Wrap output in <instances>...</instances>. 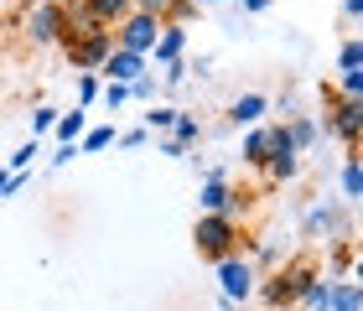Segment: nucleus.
<instances>
[{
  "mask_svg": "<svg viewBox=\"0 0 363 311\" xmlns=\"http://www.w3.org/2000/svg\"><path fill=\"white\" fill-rule=\"evenodd\" d=\"M239 239H244L239 223L223 218V213H203V218H197V228H192L197 254L213 259V265H218V259H228V254H239Z\"/></svg>",
  "mask_w": 363,
  "mask_h": 311,
  "instance_id": "obj_1",
  "label": "nucleus"
},
{
  "mask_svg": "<svg viewBox=\"0 0 363 311\" xmlns=\"http://www.w3.org/2000/svg\"><path fill=\"white\" fill-rule=\"evenodd\" d=\"M255 285H259V265L250 254H228L218 259V290L228 306H250L255 301Z\"/></svg>",
  "mask_w": 363,
  "mask_h": 311,
  "instance_id": "obj_2",
  "label": "nucleus"
},
{
  "mask_svg": "<svg viewBox=\"0 0 363 311\" xmlns=\"http://www.w3.org/2000/svg\"><path fill=\"white\" fill-rule=\"evenodd\" d=\"M322 135H337L348 151H358V135H363V99H337L333 89H327V125Z\"/></svg>",
  "mask_w": 363,
  "mask_h": 311,
  "instance_id": "obj_3",
  "label": "nucleus"
},
{
  "mask_svg": "<svg viewBox=\"0 0 363 311\" xmlns=\"http://www.w3.org/2000/svg\"><path fill=\"white\" fill-rule=\"evenodd\" d=\"M156 37H161V21H156V16H145V11H130V16L114 21V47H125V52L151 57Z\"/></svg>",
  "mask_w": 363,
  "mask_h": 311,
  "instance_id": "obj_4",
  "label": "nucleus"
},
{
  "mask_svg": "<svg viewBox=\"0 0 363 311\" xmlns=\"http://www.w3.org/2000/svg\"><path fill=\"white\" fill-rule=\"evenodd\" d=\"M21 31H26L31 47H57V37H62V6H57V0H37V6L21 16Z\"/></svg>",
  "mask_w": 363,
  "mask_h": 311,
  "instance_id": "obj_5",
  "label": "nucleus"
},
{
  "mask_svg": "<svg viewBox=\"0 0 363 311\" xmlns=\"http://www.w3.org/2000/svg\"><path fill=\"white\" fill-rule=\"evenodd\" d=\"M109 52H114V26H94L89 37H78L68 47V62L78 73H99V62H104Z\"/></svg>",
  "mask_w": 363,
  "mask_h": 311,
  "instance_id": "obj_6",
  "label": "nucleus"
},
{
  "mask_svg": "<svg viewBox=\"0 0 363 311\" xmlns=\"http://www.w3.org/2000/svg\"><path fill=\"white\" fill-rule=\"evenodd\" d=\"M301 234L306 239H348V213L333 208V203H317V208H306Z\"/></svg>",
  "mask_w": 363,
  "mask_h": 311,
  "instance_id": "obj_7",
  "label": "nucleus"
},
{
  "mask_svg": "<svg viewBox=\"0 0 363 311\" xmlns=\"http://www.w3.org/2000/svg\"><path fill=\"white\" fill-rule=\"evenodd\" d=\"M145 73V57L140 52H125V47H114V52L99 62V78H109V84H135Z\"/></svg>",
  "mask_w": 363,
  "mask_h": 311,
  "instance_id": "obj_8",
  "label": "nucleus"
},
{
  "mask_svg": "<svg viewBox=\"0 0 363 311\" xmlns=\"http://www.w3.org/2000/svg\"><path fill=\"white\" fill-rule=\"evenodd\" d=\"M182 57H187V26H167L161 21V37H156V47H151L145 62H161V68H167V62H182Z\"/></svg>",
  "mask_w": 363,
  "mask_h": 311,
  "instance_id": "obj_9",
  "label": "nucleus"
},
{
  "mask_svg": "<svg viewBox=\"0 0 363 311\" xmlns=\"http://www.w3.org/2000/svg\"><path fill=\"white\" fill-rule=\"evenodd\" d=\"M265 114H270V99H265V94H239V99L228 104V120H234L239 130L265 125Z\"/></svg>",
  "mask_w": 363,
  "mask_h": 311,
  "instance_id": "obj_10",
  "label": "nucleus"
},
{
  "mask_svg": "<svg viewBox=\"0 0 363 311\" xmlns=\"http://www.w3.org/2000/svg\"><path fill=\"white\" fill-rule=\"evenodd\" d=\"M228 203H234V187H228L218 171L203 176V187H197V208H203V213H223Z\"/></svg>",
  "mask_w": 363,
  "mask_h": 311,
  "instance_id": "obj_11",
  "label": "nucleus"
},
{
  "mask_svg": "<svg viewBox=\"0 0 363 311\" xmlns=\"http://www.w3.org/2000/svg\"><path fill=\"white\" fill-rule=\"evenodd\" d=\"M244 166H265L270 161V125H250L244 130Z\"/></svg>",
  "mask_w": 363,
  "mask_h": 311,
  "instance_id": "obj_12",
  "label": "nucleus"
},
{
  "mask_svg": "<svg viewBox=\"0 0 363 311\" xmlns=\"http://www.w3.org/2000/svg\"><path fill=\"white\" fill-rule=\"evenodd\" d=\"M270 182H296L301 176V151H270V161L259 166Z\"/></svg>",
  "mask_w": 363,
  "mask_h": 311,
  "instance_id": "obj_13",
  "label": "nucleus"
},
{
  "mask_svg": "<svg viewBox=\"0 0 363 311\" xmlns=\"http://www.w3.org/2000/svg\"><path fill=\"white\" fill-rule=\"evenodd\" d=\"M327 311H363V296H358V281H353V275L333 281V290H327Z\"/></svg>",
  "mask_w": 363,
  "mask_h": 311,
  "instance_id": "obj_14",
  "label": "nucleus"
},
{
  "mask_svg": "<svg viewBox=\"0 0 363 311\" xmlns=\"http://www.w3.org/2000/svg\"><path fill=\"white\" fill-rule=\"evenodd\" d=\"M286 130H291V145H296V151H311V145L322 140V120H311V114H291Z\"/></svg>",
  "mask_w": 363,
  "mask_h": 311,
  "instance_id": "obj_15",
  "label": "nucleus"
},
{
  "mask_svg": "<svg viewBox=\"0 0 363 311\" xmlns=\"http://www.w3.org/2000/svg\"><path fill=\"white\" fill-rule=\"evenodd\" d=\"M342 198H348V203L363 198V166H358V151H348V161H342Z\"/></svg>",
  "mask_w": 363,
  "mask_h": 311,
  "instance_id": "obj_16",
  "label": "nucleus"
},
{
  "mask_svg": "<svg viewBox=\"0 0 363 311\" xmlns=\"http://www.w3.org/2000/svg\"><path fill=\"white\" fill-rule=\"evenodd\" d=\"M84 130H89V125H84V109H73V114H57V125H52V135H57L62 145H73L78 135H84Z\"/></svg>",
  "mask_w": 363,
  "mask_h": 311,
  "instance_id": "obj_17",
  "label": "nucleus"
},
{
  "mask_svg": "<svg viewBox=\"0 0 363 311\" xmlns=\"http://www.w3.org/2000/svg\"><path fill=\"white\" fill-rule=\"evenodd\" d=\"M89 11H94L99 26H114L120 16H130V0H89Z\"/></svg>",
  "mask_w": 363,
  "mask_h": 311,
  "instance_id": "obj_18",
  "label": "nucleus"
},
{
  "mask_svg": "<svg viewBox=\"0 0 363 311\" xmlns=\"http://www.w3.org/2000/svg\"><path fill=\"white\" fill-rule=\"evenodd\" d=\"M358 68H363V42L348 37V42L337 47V73H358Z\"/></svg>",
  "mask_w": 363,
  "mask_h": 311,
  "instance_id": "obj_19",
  "label": "nucleus"
},
{
  "mask_svg": "<svg viewBox=\"0 0 363 311\" xmlns=\"http://www.w3.org/2000/svg\"><path fill=\"white\" fill-rule=\"evenodd\" d=\"M78 140H84L89 156H99V151H109V145H114V130H109V125H94V130H84Z\"/></svg>",
  "mask_w": 363,
  "mask_h": 311,
  "instance_id": "obj_20",
  "label": "nucleus"
},
{
  "mask_svg": "<svg viewBox=\"0 0 363 311\" xmlns=\"http://www.w3.org/2000/svg\"><path fill=\"white\" fill-rule=\"evenodd\" d=\"M172 125H177V109H172V104H151V114H145V130H156V135H167Z\"/></svg>",
  "mask_w": 363,
  "mask_h": 311,
  "instance_id": "obj_21",
  "label": "nucleus"
},
{
  "mask_svg": "<svg viewBox=\"0 0 363 311\" xmlns=\"http://www.w3.org/2000/svg\"><path fill=\"white\" fill-rule=\"evenodd\" d=\"M327 290H333V281H327V275H317V281H311V290L301 296V306H306V311H327Z\"/></svg>",
  "mask_w": 363,
  "mask_h": 311,
  "instance_id": "obj_22",
  "label": "nucleus"
},
{
  "mask_svg": "<svg viewBox=\"0 0 363 311\" xmlns=\"http://www.w3.org/2000/svg\"><path fill=\"white\" fill-rule=\"evenodd\" d=\"M197 135H203V125H197V120H192V114H182V109H177V125H172V140H182V145H192Z\"/></svg>",
  "mask_w": 363,
  "mask_h": 311,
  "instance_id": "obj_23",
  "label": "nucleus"
},
{
  "mask_svg": "<svg viewBox=\"0 0 363 311\" xmlns=\"http://www.w3.org/2000/svg\"><path fill=\"white\" fill-rule=\"evenodd\" d=\"M192 16H197V0H172V6H167V16H161V21H167V26H187Z\"/></svg>",
  "mask_w": 363,
  "mask_h": 311,
  "instance_id": "obj_24",
  "label": "nucleus"
},
{
  "mask_svg": "<svg viewBox=\"0 0 363 311\" xmlns=\"http://www.w3.org/2000/svg\"><path fill=\"white\" fill-rule=\"evenodd\" d=\"M52 125H57V109H52V104H37V109H31V135H52Z\"/></svg>",
  "mask_w": 363,
  "mask_h": 311,
  "instance_id": "obj_25",
  "label": "nucleus"
},
{
  "mask_svg": "<svg viewBox=\"0 0 363 311\" xmlns=\"http://www.w3.org/2000/svg\"><path fill=\"white\" fill-rule=\"evenodd\" d=\"M333 94H337V99H363V68L358 73H342Z\"/></svg>",
  "mask_w": 363,
  "mask_h": 311,
  "instance_id": "obj_26",
  "label": "nucleus"
},
{
  "mask_svg": "<svg viewBox=\"0 0 363 311\" xmlns=\"http://www.w3.org/2000/svg\"><path fill=\"white\" fill-rule=\"evenodd\" d=\"M99 89H104V84H99V73H78V109L94 104V99H99Z\"/></svg>",
  "mask_w": 363,
  "mask_h": 311,
  "instance_id": "obj_27",
  "label": "nucleus"
},
{
  "mask_svg": "<svg viewBox=\"0 0 363 311\" xmlns=\"http://www.w3.org/2000/svg\"><path fill=\"white\" fill-rule=\"evenodd\" d=\"M99 99H104L109 109H125L130 104V84H104V89H99Z\"/></svg>",
  "mask_w": 363,
  "mask_h": 311,
  "instance_id": "obj_28",
  "label": "nucleus"
},
{
  "mask_svg": "<svg viewBox=\"0 0 363 311\" xmlns=\"http://www.w3.org/2000/svg\"><path fill=\"white\" fill-rule=\"evenodd\" d=\"M37 156H42V151H37V140H31V145H21V151L11 156V166H6V171H26V166H31Z\"/></svg>",
  "mask_w": 363,
  "mask_h": 311,
  "instance_id": "obj_29",
  "label": "nucleus"
},
{
  "mask_svg": "<svg viewBox=\"0 0 363 311\" xmlns=\"http://www.w3.org/2000/svg\"><path fill=\"white\" fill-rule=\"evenodd\" d=\"M130 99H156V78H151V73H140L135 84H130Z\"/></svg>",
  "mask_w": 363,
  "mask_h": 311,
  "instance_id": "obj_30",
  "label": "nucleus"
},
{
  "mask_svg": "<svg viewBox=\"0 0 363 311\" xmlns=\"http://www.w3.org/2000/svg\"><path fill=\"white\" fill-rule=\"evenodd\" d=\"M167 6H172V0H130V11H145V16H156V21L167 16Z\"/></svg>",
  "mask_w": 363,
  "mask_h": 311,
  "instance_id": "obj_31",
  "label": "nucleus"
},
{
  "mask_svg": "<svg viewBox=\"0 0 363 311\" xmlns=\"http://www.w3.org/2000/svg\"><path fill=\"white\" fill-rule=\"evenodd\" d=\"M187 73H192V68H187V57H182V62H167V84H182Z\"/></svg>",
  "mask_w": 363,
  "mask_h": 311,
  "instance_id": "obj_32",
  "label": "nucleus"
},
{
  "mask_svg": "<svg viewBox=\"0 0 363 311\" xmlns=\"http://www.w3.org/2000/svg\"><path fill=\"white\" fill-rule=\"evenodd\" d=\"M161 156H172V161H182V156H187V145H182V140H172V135H167V140H161Z\"/></svg>",
  "mask_w": 363,
  "mask_h": 311,
  "instance_id": "obj_33",
  "label": "nucleus"
},
{
  "mask_svg": "<svg viewBox=\"0 0 363 311\" xmlns=\"http://www.w3.org/2000/svg\"><path fill=\"white\" fill-rule=\"evenodd\" d=\"M73 156H78V145H57V151H52V166H68Z\"/></svg>",
  "mask_w": 363,
  "mask_h": 311,
  "instance_id": "obj_34",
  "label": "nucleus"
},
{
  "mask_svg": "<svg viewBox=\"0 0 363 311\" xmlns=\"http://www.w3.org/2000/svg\"><path fill=\"white\" fill-rule=\"evenodd\" d=\"M239 6H244V11H250V16H265V11L275 6V0H239Z\"/></svg>",
  "mask_w": 363,
  "mask_h": 311,
  "instance_id": "obj_35",
  "label": "nucleus"
},
{
  "mask_svg": "<svg viewBox=\"0 0 363 311\" xmlns=\"http://www.w3.org/2000/svg\"><path fill=\"white\" fill-rule=\"evenodd\" d=\"M342 16H348V21H358V16H363V0H342Z\"/></svg>",
  "mask_w": 363,
  "mask_h": 311,
  "instance_id": "obj_36",
  "label": "nucleus"
},
{
  "mask_svg": "<svg viewBox=\"0 0 363 311\" xmlns=\"http://www.w3.org/2000/svg\"><path fill=\"white\" fill-rule=\"evenodd\" d=\"M0 198H11V171H0Z\"/></svg>",
  "mask_w": 363,
  "mask_h": 311,
  "instance_id": "obj_37",
  "label": "nucleus"
},
{
  "mask_svg": "<svg viewBox=\"0 0 363 311\" xmlns=\"http://www.w3.org/2000/svg\"><path fill=\"white\" fill-rule=\"evenodd\" d=\"M203 6H228V0H197V11H203Z\"/></svg>",
  "mask_w": 363,
  "mask_h": 311,
  "instance_id": "obj_38",
  "label": "nucleus"
},
{
  "mask_svg": "<svg viewBox=\"0 0 363 311\" xmlns=\"http://www.w3.org/2000/svg\"><path fill=\"white\" fill-rule=\"evenodd\" d=\"M275 311H296V306H275Z\"/></svg>",
  "mask_w": 363,
  "mask_h": 311,
  "instance_id": "obj_39",
  "label": "nucleus"
},
{
  "mask_svg": "<svg viewBox=\"0 0 363 311\" xmlns=\"http://www.w3.org/2000/svg\"><path fill=\"white\" fill-rule=\"evenodd\" d=\"M244 311H250V306H244Z\"/></svg>",
  "mask_w": 363,
  "mask_h": 311,
  "instance_id": "obj_40",
  "label": "nucleus"
},
{
  "mask_svg": "<svg viewBox=\"0 0 363 311\" xmlns=\"http://www.w3.org/2000/svg\"><path fill=\"white\" fill-rule=\"evenodd\" d=\"M57 6H62V0H57Z\"/></svg>",
  "mask_w": 363,
  "mask_h": 311,
  "instance_id": "obj_41",
  "label": "nucleus"
}]
</instances>
